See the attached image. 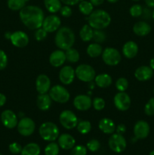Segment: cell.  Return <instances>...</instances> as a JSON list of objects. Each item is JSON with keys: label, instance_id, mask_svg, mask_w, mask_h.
<instances>
[{"label": "cell", "instance_id": "cell-1", "mask_svg": "<svg viewBox=\"0 0 154 155\" xmlns=\"http://www.w3.org/2000/svg\"><path fill=\"white\" fill-rule=\"evenodd\" d=\"M19 16L23 24L30 30H37L42 27L45 18L43 11L36 5L24 6L20 10Z\"/></svg>", "mask_w": 154, "mask_h": 155}, {"label": "cell", "instance_id": "cell-2", "mask_svg": "<svg viewBox=\"0 0 154 155\" xmlns=\"http://www.w3.org/2000/svg\"><path fill=\"white\" fill-rule=\"evenodd\" d=\"M56 45L60 49L65 50L72 48L75 42V34L70 28L63 27L57 30L54 38Z\"/></svg>", "mask_w": 154, "mask_h": 155}, {"label": "cell", "instance_id": "cell-3", "mask_svg": "<svg viewBox=\"0 0 154 155\" xmlns=\"http://www.w3.org/2000/svg\"><path fill=\"white\" fill-rule=\"evenodd\" d=\"M88 24L95 30H102L110 25V15L106 11L98 9L92 12L88 17Z\"/></svg>", "mask_w": 154, "mask_h": 155}, {"label": "cell", "instance_id": "cell-4", "mask_svg": "<svg viewBox=\"0 0 154 155\" xmlns=\"http://www.w3.org/2000/svg\"><path fill=\"white\" fill-rule=\"evenodd\" d=\"M39 135L47 142H54L59 137L60 130L57 126L52 122H45L40 126Z\"/></svg>", "mask_w": 154, "mask_h": 155}, {"label": "cell", "instance_id": "cell-5", "mask_svg": "<svg viewBox=\"0 0 154 155\" xmlns=\"http://www.w3.org/2000/svg\"><path fill=\"white\" fill-rule=\"evenodd\" d=\"M49 95L53 101L60 104L66 103L70 98V95L66 89L60 85L51 87L49 90Z\"/></svg>", "mask_w": 154, "mask_h": 155}, {"label": "cell", "instance_id": "cell-6", "mask_svg": "<svg viewBox=\"0 0 154 155\" xmlns=\"http://www.w3.org/2000/svg\"><path fill=\"white\" fill-rule=\"evenodd\" d=\"M75 76L79 80L85 83H89L95 80L96 73L95 69L88 64H80L75 71Z\"/></svg>", "mask_w": 154, "mask_h": 155}, {"label": "cell", "instance_id": "cell-7", "mask_svg": "<svg viewBox=\"0 0 154 155\" xmlns=\"http://www.w3.org/2000/svg\"><path fill=\"white\" fill-rule=\"evenodd\" d=\"M60 124L66 130H72L76 127L78 124V118L76 115L69 110H65L60 113L59 117Z\"/></svg>", "mask_w": 154, "mask_h": 155}, {"label": "cell", "instance_id": "cell-8", "mask_svg": "<svg viewBox=\"0 0 154 155\" xmlns=\"http://www.w3.org/2000/svg\"><path fill=\"white\" fill-rule=\"evenodd\" d=\"M102 59L106 64L116 66L121 61V54L116 48L108 47L102 52Z\"/></svg>", "mask_w": 154, "mask_h": 155}, {"label": "cell", "instance_id": "cell-9", "mask_svg": "<svg viewBox=\"0 0 154 155\" xmlns=\"http://www.w3.org/2000/svg\"><path fill=\"white\" fill-rule=\"evenodd\" d=\"M109 147L113 151L116 153H121L126 148V140L122 135L119 133L113 134L109 139Z\"/></svg>", "mask_w": 154, "mask_h": 155}, {"label": "cell", "instance_id": "cell-10", "mask_svg": "<svg viewBox=\"0 0 154 155\" xmlns=\"http://www.w3.org/2000/svg\"><path fill=\"white\" fill-rule=\"evenodd\" d=\"M18 131L21 136H30L34 133L36 129L35 122L29 117H23L18 123Z\"/></svg>", "mask_w": 154, "mask_h": 155}, {"label": "cell", "instance_id": "cell-11", "mask_svg": "<svg viewBox=\"0 0 154 155\" xmlns=\"http://www.w3.org/2000/svg\"><path fill=\"white\" fill-rule=\"evenodd\" d=\"M113 102L118 110L121 111H125L128 110L131 106V98L129 95L125 92H119L115 95Z\"/></svg>", "mask_w": 154, "mask_h": 155}, {"label": "cell", "instance_id": "cell-12", "mask_svg": "<svg viewBox=\"0 0 154 155\" xmlns=\"http://www.w3.org/2000/svg\"><path fill=\"white\" fill-rule=\"evenodd\" d=\"M60 24L61 22L59 17L52 15L44 18L42 27L47 33H53L60 28Z\"/></svg>", "mask_w": 154, "mask_h": 155}, {"label": "cell", "instance_id": "cell-13", "mask_svg": "<svg viewBox=\"0 0 154 155\" xmlns=\"http://www.w3.org/2000/svg\"><path fill=\"white\" fill-rule=\"evenodd\" d=\"M1 121L5 127L8 129H14L18 125V117L14 111L11 110H5L1 114Z\"/></svg>", "mask_w": 154, "mask_h": 155}, {"label": "cell", "instance_id": "cell-14", "mask_svg": "<svg viewBox=\"0 0 154 155\" xmlns=\"http://www.w3.org/2000/svg\"><path fill=\"white\" fill-rule=\"evenodd\" d=\"M12 45L18 48H24L29 43V36L23 31H15L11 33L10 38Z\"/></svg>", "mask_w": 154, "mask_h": 155}, {"label": "cell", "instance_id": "cell-15", "mask_svg": "<svg viewBox=\"0 0 154 155\" xmlns=\"http://www.w3.org/2000/svg\"><path fill=\"white\" fill-rule=\"evenodd\" d=\"M75 77V72L70 66H64L59 72L60 81L64 85H69L73 82Z\"/></svg>", "mask_w": 154, "mask_h": 155}, {"label": "cell", "instance_id": "cell-16", "mask_svg": "<svg viewBox=\"0 0 154 155\" xmlns=\"http://www.w3.org/2000/svg\"><path fill=\"white\" fill-rule=\"evenodd\" d=\"M73 105L77 110L85 111L90 109L92 105V101L87 95H79L73 100Z\"/></svg>", "mask_w": 154, "mask_h": 155}, {"label": "cell", "instance_id": "cell-17", "mask_svg": "<svg viewBox=\"0 0 154 155\" xmlns=\"http://www.w3.org/2000/svg\"><path fill=\"white\" fill-rule=\"evenodd\" d=\"M149 133V126L144 120H139L134 127V134L137 139H146Z\"/></svg>", "mask_w": 154, "mask_h": 155}, {"label": "cell", "instance_id": "cell-18", "mask_svg": "<svg viewBox=\"0 0 154 155\" xmlns=\"http://www.w3.org/2000/svg\"><path fill=\"white\" fill-rule=\"evenodd\" d=\"M36 89L39 94H46L51 89V80L45 74H40L36 80Z\"/></svg>", "mask_w": 154, "mask_h": 155}, {"label": "cell", "instance_id": "cell-19", "mask_svg": "<svg viewBox=\"0 0 154 155\" xmlns=\"http://www.w3.org/2000/svg\"><path fill=\"white\" fill-rule=\"evenodd\" d=\"M153 75V70L149 66H140L136 69L134 77L139 81H146Z\"/></svg>", "mask_w": 154, "mask_h": 155}, {"label": "cell", "instance_id": "cell-20", "mask_svg": "<svg viewBox=\"0 0 154 155\" xmlns=\"http://www.w3.org/2000/svg\"><path fill=\"white\" fill-rule=\"evenodd\" d=\"M66 61V55L63 50H56L50 54L49 62L51 66L54 68L62 66Z\"/></svg>", "mask_w": 154, "mask_h": 155}, {"label": "cell", "instance_id": "cell-21", "mask_svg": "<svg viewBox=\"0 0 154 155\" xmlns=\"http://www.w3.org/2000/svg\"><path fill=\"white\" fill-rule=\"evenodd\" d=\"M59 146L64 150L72 149L75 144V140L71 135L63 133L58 137Z\"/></svg>", "mask_w": 154, "mask_h": 155}, {"label": "cell", "instance_id": "cell-22", "mask_svg": "<svg viewBox=\"0 0 154 155\" xmlns=\"http://www.w3.org/2000/svg\"><path fill=\"white\" fill-rule=\"evenodd\" d=\"M138 52V46L136 42L133 41H128L125 42L122 48V53L124 56L128 59L133 58L135 57Z\"/></svg>", "mask_w": 154, "mask_h": 155}, {"label": "cell", "instance_id": "cell-23", "mask_svg": "<svg viewBox=\"0 0 154 155\" xmlns=\"http://www.w3.org/2000/svg\"><path fill=\"white\" fill-rule=\"evenodd\" d=\"M99 129L105 134H113L116 130L114 122L110 118H103L99 121Z\"/></svg>", "mask_w": 154, "mask_h": 155}, {"label": "cell", "instance_id": "cell-24", "mask_svg": "<svg viewBox=\"0 0 154 155\" xmlns=\"http://www.w3.org/2000/svg\"><path fill=\"white\" fill-rule=\"evenodd\" d=\"M133 31L137 36H145L151 31V27L149 24L144 21H139L133 27Z\"/></svg>", "mask_w": 154, "mask_h": 155}, {"label": "cell", "instance_id": "cell-25", "mask_svg": "<svg viewBox=\"0 0 154 155\" xmlns=\"http://www.w3.org/2000/svg\"><path fill=\"white\" fill-rule=\"evenodd\" d=\"M52 99L48 94H39L36 99V104L41 110H48L51 107Z\"/></svg>", "mask_w": 154, "mask_h": 155}, {"label": "cell", "instance_id": "cell-26", "mask_svg": "<svg viewBox=\"0 0 154 155\" xmlns=\"http://www.w3.org/2000/svg\"><path fill=\"white\" fill-rule=\"evenodd\" d=\"M95 83L100 88H107L112 84V77L107 74H102L96 76L95 78Z\"/></svg>", "mask_w": 154, "mask_h": 155}, {"label": "cell", "instance_id": "cell-27", "mask_svg": "<svg viewBox=\"0 0 154 155\" xmlns=\"http://www.w3.org/2000/svg\"><path fill=\"white\" fill-rule=\"evenodd\" d=\"M40 147L36 143H29L23 148L21 155H39Z\"/></svg>", "mask_w": 154, "mask_h": 155}, {"label": "cell", "instance_id": "cell-28", "mask_svg": "<svg viewBox=\"0 0 154 155\" xmlns=\"http://www.w3.org/2000/svg\"><path fill=\"white\" fill-rule=\"evenodd\" d=\"M94 30L89 24H85L82 27L81 30L79 32L80 38L84 42H88L91 40L93 37Z\"/></svg>", "mask_w": 154, "mask_h": 155}, {"label": "cell", "instance_id": "cell-29", "mask_svg": "<svg viewBox=\"0 0 154 155\" xmlns=\"http://www.w3.org/2000/svg\"><path fill=\"white\" fill-rule=\"evenodd\" d=\"M45 8L51 13H57L60 11L61 6L60 0H44Z\"/></svg>", "mask_w": 154, "mask_h": 155}, {"label": "cell", "instance_id": "cell-30", "mask_svg": "<svg viewBox=\"0 0 154 155\" xmlns=\"http://www.w3.org/2000/svg\"><path fill=\"white\" fill-rule=\"evenodd\" d=\"M103 52L102 47L99 43H94L90 44L87 48V54L91 58H97L101 55Z\"/></svg>", "mask_w": 154, "mask_h": 155}, {"label": "cell", "instance_id": "cell-31", "mask_svg": "<svg viewBox=\"0 0 154 155\" xmlns=\"http://www.w3.org/2000/svg\"><path fill=\"white\" fill-rule=\"evenodd\" d=\"M79 9L84 15H90L93 12L94 5L90 2V1L82 0L79 4Z\"/></svg>", "mask_w": 154, "mask_h": 155}, {"label": "cell", "instance_id": "cell-32", "mask_svg": "<svg viewBox=\"0 0 154 155\" xmlns=\"http://www.w3.org/2000/svg\"><path fill=\"white\" fill-rule=\"evenodd\" d=\"M65 55H66V61L70 63H76L79 61L80 58L79 51L73 48H69L66 49Z\"/></svg>", "mask_w": 154, "mask_h": 155}, {"label": "cell", "instance_id": "cell-33", "mask_svg": "<svg viewBox=\"0 0 154 155\" xmlns=\"http://www.w3.org/2000/svg\"><path fill=\"white\" fill-rule=\"evenodd\" d=\"M29 0H8L7 5L9 9L12 11H20L24 6Z\"/></svg>", "mask_w": 154, "mask_h": 155}, {"label": "cell", "instance_id": "cell-34", "mask_svg": "<svg viewBox=\"0 0 154 155\" xmlns=\"http://www.w3.org/2000/svg\"><path fill=\"white\" fill-rule=\"evenodd\" d=\"M76 127L79 133L85 135L87 134V133H88L91 131V124L88 120H82L80 122H78Z\"/></svg>", "mask_w": 154, "mask_h": 155}, {"label": "cell", "instance_id": "cell-35", "mask_svg": "<svg viewBox=\"0 0 154 155\" xmlns=\"http://www.w3.org/2000/svg\"><path fill=\"white\" fill-rule=\"evenodd\" d=\"M59 154V145L51 142L48 144L45 148V155H58Z\"/></svg>", "mask_w": 154, "mask_h": 155}, {"label": "cell", "instance_id": "cell-36", "mask_svg": "<svg viewBox=\"0 0 154 155\" xmlns=\"http://www.w3.org/2000/svg\"><path fill=\"white\" fill-rule=\"evenodd\" d=\"M92 39L95 41L96 43H102L106 39V34L104 31L101 30H95L93 33V37Z\"/></svg>", "mask_w": 154, "mask_h": 155}, {"label": "cell", "instance_id": "cell-37", "mask_svg": "<svg viewBox=\"0 0 154 155\" xmlns=\"http://www.w3.org/2000/svg\"><path fill=\"white\" fill-rule=\"evenodd\" d=\"M143 7L140 5L135 4L131 6L129 9V13L133 18H138L143 14Z\"/></svg>", "mask_w": 154, "mask_h": 155}, {"label": "cell", "instance_id": "cell-38", "mask_svg": "<svg viewBox=\"0 0 154 155\" xmlns=\"http://www.w3.org/2000/svg\"><path fill=\"white\" fill-rule=\"evenodd\" d=\"M128 87V82L124 77L118 79L116 82V88L119 92H125Z\"/></svg>", "mask_w": 154, "mask_h": 155}, {"label": "cell", "instance_id": "cell-39", "mask_svg": "<svg viewBox=\"0 0 154 155\" xmlns=\"http://www.w3.org/2000/svg\"><path fill=\"white\" fill-rule=\"evenodd\" d=\"M144 112L147 116L154 115V98H151L144 107Z\"/></svg>", "mask_w": 154, "mask_h": 155}, {"label": "cell", "instance_id": "cell-40", "mask_svg": "<svg viewBox=\"0 0 154 155\" xmlns=\"http://www.w3.org/2000/svg\"><path fill=\"white\" fill-rule=\"evenodd\" d=\"M105 101L102 98H95L92 101V105H93L94 108L97 110H101L104 108L105 107Z\"/></svg>", "mask_w": 154, "mask_h": 155}, {"label": "cell", "instance_id": "cell-41", "mask_svg": "<svg viewBox=\"0 0 154 155\" xmlns=\"http://www.w3.org/2000/svg\"><path fill=\"white\" fill-rule=\"evenodd\" d=\"M87 154V148L83 145H77L72 148L70 155H86Z\"/></svg>", "mask_w": 154, "mask_h": 155}, {"label": "cell", "instance_id": "cell-42", "mask_svg": "<svg viewBox=\"0 0 154 155\" xmlns=\"http://www.w3.org/2000/svg\"><path fill=\"white\" fill-rule=\"evenodd\" d=\"M100 147H101V144L97 139H91L87 143V148L92 152H95L99 150Z\"/></svg>", "mask_w": 154, "mask_h": 155}, {"label": "cell", "instance_id": "cell-43", "mask_svg": "<svg viewBox=\"0 0 154 155\" xmlns=\"http://www.w3.org/2000/svg\"><path fill=\"white\" fill-rule=\"evenodd\" d=\"M48 33L44 30L43 28H39L36 30L35 32V39L37 41L40 42V41H43L46 39Z\"/></svg>", "mask_w": 154, "mask_h": 155}, {"label": "cell", "instance_id": "cell-44", "mask_svg": "<svg viewBox=\"0 0 154 155\" xmlns=\"http://www.w3.org/2000/svg\"><path fill=\"white\" fill-rule=\"evenodd\" d=\"M8 148L10 152L12 153L13 154H21V151L23 149L22 146L19 143H18V142H13V143L10 144Z\"/></svg>", "mask_w": 154, "mask_h": 155}, {"label": "cell", "instance_id": "cell-45", "mask_svg": "<svg viewBox=\"0 0 154 155\" xmlns=\"http://www.w3.org/2000/svg\"><path fill=\"white\" fill-rule=\"evenodd\" d=\"M8 64V56L3 50L0 49V71L5 69Z\"/></svg>", "mask_w": 154, "mask_h": 155}, {"label": "cell", "instance_id": "cell-46", "mask_svg": "<svg viewBox=\"0 0 154 155\" xmlns=\"http://www.w3.org/2000/svg\"><path fill=\"white\" fill-rule=\"evenodd\" d=\"M59 12H60V15L65 18H69L72 15V9L69 5H64L61 7Z\"/></svg>", "mask_w": 154, "mask_h": 155}, {"label": "cell", "instance_id": "cell-47", "mask_svg": "<svg viewBox=\"0 0 154 155\" xmlns=\"http://www.w3.org/2000/svg\"><path fill=\"white\" fill-rule=\"evenodd\" d=\"M60 1H61L63 4L66 5L73 6L78 4L80 2V0H60Z\"/></svg>", "mask_w": 154, "mask_h": 155}, {"label": "cell", "instance_id": "cell-48", "mask_svg": "<svg viewBox=\"0 0 154 155\" xmlns=\"http://www.w3.org/2000/svg\"><path fill=\"white\" fill-rule=\"evenodd\" d=\"M116 133H119V134L122 135L123 133H125V131H126V127H125V126L124 125V124H119V125H118L117 127H116Z\"/></svg>", "mask_w": 154, "mask_h": 155}, {"label": "cell", "instance_id": "cell-49", "mask_svg": "<svg viewBox=\"0 0 154 155\" xmlns=\"http://www.w3.org/2000/svg\"><path fill=\"white\" fill-rule=\"evenodd\" d=\"M6 96L2 93H0V107H2L6 103Z\"/></svg>", "mask_w": 154, "mask_h": 155}, {"label": "cell", "instance_id": "cell-50", "mask_svg": "<svg viewBox=\"0 0 154 155\" xmlns=\"http://www.w3.org/2000/svg\"><path fill=\"white\" fill-rule=\"evenodd\" d=\"M104 0H90V2L94 6H99L103 4Z\"/></svg>", "mask_w": 154, "mask_h": 155}, {"label": "cell", "instance_id": "cell-51", "mask_svg": "<svg viewBox=\"0 0 154 155\" xmlns=\"http://www.w3.org/2000/svg\"><path fill=\"white\" fill-rule=\"evenodd\" d=\"M146 5L149 8H154V0H144Z\"/></svg>", "mask_w": 154, "mask_h": 155}, {"label": "cell", "instance_id": "cell-52", "mask_svg": "<svg viewBox=\"0 0 154 155\" xmlns=\"http://www.w3.org/2000/svg\"><path fill=\"white\" fill-rule=\"evenodd\" d=\"M149 67H150L152 70H154V58H152L150 60V61H149Z\"/></svg>", "mask_w": 154, "mask_h": 155}, {"label": "cell", "instance_id": "cell-53", "mask_svg": "<svg viewBox=\"0 0 154 155\" xmlns=\"http://www.w3.org/2000/svg\"><path fill=\"white\" fill-rule=\"evenodd\" d=\"M11 35V33H5V37L7 38V39H10Z\"/></svg>", "mask_w": 154, "mask_h": 155}, {"label": "cell", "instance_id": "cell-54", "mask_svg": "<svg viewBox=\"0 0 154 155\" xmlns=\"http://www.w3.org/2000/svg\"><path fill=\"white\" fill-rule=\"evenodd\" d=\"M118 1H119V0H107V2L110 3H116Z\"/></svg>", "mask_w": 154, "mask_h": 155}, {"label": "cell", "instance_id": "cell-55", "mask_svg": "<svg viewBox=\"0 0 154 155\" xmlns=\"http://www.w3.org/2000/svg\"><path fill=\"white\" fill-rule=\"evenodd\" d=\"M149 155H154V150H153V151H151L150 153H149Z\"/></svg>", "mask_w": 154, "mask_h": 155}, {"label": "cell", "instance_id": "cell-56", "mask_svg": "<svg viewBox=\"0 0 154 155\" xmlns=\"http://www.w3.org/2000/svg\"><path fill=\"white\" fill-rule=\"evenodd\" d=\"M152 18H153V20H154V10H153V12H152Z\"/></svg>", "mask_w": 154, "mask_h": 155}, {"label": "cell", "instance_id": "cell-57", "mask_svg": "<svg viewBox=\"0 0 154 155\" xmlns=\"http://www.w3.org/2000/svg\"><path fill=\"white\" fill-rule=\"evenodd\" d=\"M132 1H134V2H137V1H140V0H132Z\"/></svg>", "mask_w": 154, "mask_h": 155}, {"label": "cell", "instance_id": "cell-58", "mask_svg": "<svg viewBox=\"0 0 154 155\" xmlns=\"http://www.w3.org/2000/svg\"><path fill=\"white\" fill-rule=\"evenodd\" d=\"M0 155H2V154H1V153H0Z\"/></svg>", "mask_w": 154, "mask_h": 155}, {"label": "cell", "instance_id": "cell-59", "mask_svg": "<svg viewBox=\"0 0 154 155\" xmlns=\"http://www.w3.org/2000/svg\"><path fill=\"white\" fill-rule=\"evenodd\" d=\"M153 94H154V89H153Z\"/></svg>", "mask_w": 154, "mask_h": 155}]
</instances>
